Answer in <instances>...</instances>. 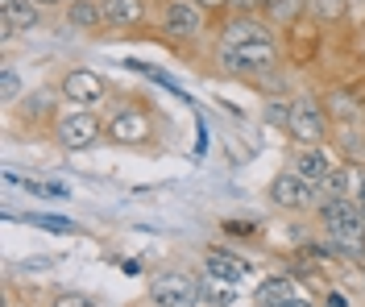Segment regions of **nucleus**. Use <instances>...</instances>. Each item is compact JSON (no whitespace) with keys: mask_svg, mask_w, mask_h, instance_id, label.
Instances as JSON below:
<instances>
[{"mask_svg":"<svg viewBox=\"0 0 365 307\" xmlns=\"http://www.w3.org/2000/svg\"><path fill=\"white\" fill-rule=\"evenodd\" d=\"M216 67L237 79H262L282 67L278 29L262 13H228L216 21Z\"/></svg>","mask_w":365,"mask_h":307,"instance_id":"1","label":"nucleus"},{"mask_svg":"<svg viewBox=\"0 0 365 307\" xmlns=\"http://www.w3.org/2000/svg\"><path fill=\"white\" fill-rule=\"evenodd\" d=\"M158 120L150 113V104L141 95H120L116 104L104 108V142L113 145H129V150H145L154 142Z\"/></svg>","mask_w":365,"mask_h":307,"instance_id":"2","label":"nucleus"},{"mask_svg":"<svg viewBox=\"0 0 365 307\" xmlns=\"http://www.w3.org/2000/svg\"><path fill=\"white\" fill-rule=\"evenodd\" d=\"M291 145H328L332 142V117L316 95H291V120L282 129Z\"/></svg>","mask_w":365,"mask_h":307,"instance_id":"3","label":"nucleus"},{"mask_svg":"<svg viewBox=\"0 0 365 307\" xmlns=\"http://www.w3.org/2000/svg\"><path fill=\"white\" fill-rule=\"evenodd\" d=\"M50 133H54L58 150L83 154L96 142H104V117L96 108H71V113H58V117L50 120Z\"/></svg>","mask_w":365,"mask_h":307,"instance_id":"4","label":"nucleus"},{"mask_svg":"<svg viewBox=\"0 0 365 307\" xmlns=\"http://www.w3.org/2000/svg\"><path fill=\"white\" fill-rule=\"evenodd\" d=\"M145 303L150 307H200L204 303V279L182 274V270H162V274L150 279Z\"/></svg>","mask_w":365,"mask_h":307,"instance_id":"5","label":"nucleus"},{"mask_svg":"<svg viewBox=\"0 0 365 307\" xmlns=\"http://www.w3.org/2000/svg\"><path fill=\"white\" fill-rule=\"evenodd\" d=\"M278 46H282V63H291V67H312L319 54H324V25L312 21V17H299V21L282 25Z\"/></svg>","mask_w":365,"mask_h":307,"instance_id":"6","label":"nucleus"},{"mask_svg":"<svg viewBox=\"0 0 365 307\" xmlns=\"http://www.w3.org/2000/svg\"><path fill=\"white\" fill-rule=\"evenodd\" d=\"M212 13L200 9L195 0H162V33L175 42H200L212 29Z\"/></svg>","mask_w":365,"mask_h":307,"instance_id":"7","label":"nucleus"},{"mask_svg":"<svg viewBox=\"0 0 365 307\" xmlns=\"http://www.w3.org/2000/svg\"><path fill=\"white\" fill-rule=\"evenodd\" d=\"M266 199H270L274 208H282V212H316V204L324 199L319 195L316 183H307L299 170H278L270 179V187H266Z\"/></svg>","mask_w":365,"mask_h":307,"instance_id":"8","label":"nucleus"},{"mask_svg":"<svg viewBox=\"0 0 365 307\" xmlns=\"http://www.w3.org/2000/svg\"><path fill=\"white\" fill-rule=\"evenodd\" d=\"M58 95L75 104V108H104L108 95H113V83L104 75L88 71V67H71L63 79H58Z\"/></svg>","mask_w":365,"mask_h":307,"instance_id":"9","label":"nucleus"},{"mask_svg":"<svg viewBox=\"0 0 365 307\" xmlns=\"http://www.w3.org/2000/svg\"><path fill=\"white\" fill-rule=\"evenodd\" d=\"M344 158H336L328 145H295L291 150V170H299L307 183H316V187H324L328 183V175L341 166Z\"/></svg>","mask_w":365,"mask_h":307,"instance_id":"10","label":"nucleus"},{"mask_svg":"<svg viewBox=\"0 0 365 307\" xmlns=\"http://www.w3.org/2000/svg\"><path fill=\"white\" fill-rule=\"evenodd\" d=\"M250 274V266L237 258V254H228V249H207L204 254V279H216V283H241Z\"/></svg>","mask_w":365,"mask_h":307,"instance_id":"11","label":"nucleus"},{"mask_svg":"<svg viewBox=\"0 0 365 307\" xmlns=\"http://www.w3.org/2000/svg\"><path fill=\"white\" fill-rule=\"evenodd\" d=\"M108 29H141L145 25V0H104Z\"/></svg>","mask_w":365,"mask_h":307,"instance_id":"12","label":"nucleus"},{"mask_svg":"<svg viewBox=\"0 0 365 307\" xmlns=\"http://www.w3.org/2000/svg\"><path fill=\"white\" fill-rule=\"evenodd\" d=\"M67 21L83 33H100L108 29L104 21V0H67Z\"/></svg>","mask_w":365,"mask_h":307,"instance_id":"13","label":"nucleus"},{"mask_svg":"<svg viewBox=\"0 0 365 307\" xmlns=\"http://www.w3.org/2000/svg\"><path fill=\"white\" fill-rule=\"evenodd\" d=\"M0 17H4V25H13L17 33H29L34 25L42 21V9H38V0H0Z\"/></svg>","mask_w":365,"mask_h":307,"instance_id":"14","label":"nucleus"},{"mask_svg":"<svg viewBox=\"0 0 365 307\" xmlns=\"http://www.w3.org/2000/svg\"><path fill=\"white\" fill-rule=\"evenodd\" d=\"M295 291L299 286L291 283L287 274H274V279H262V283H257V295H253V299H257V307H282Z\"/></svg>","mask_w":365,"mask_h":307,"instance_id":"15","label":"nucleus"},{"mask_svg":"<svg viewBox=\"0 0 365 307\" xmlns=\"http://www.w3.org/2000/svg\"><path fill=\"white\" fill-rule=\"evenodd\" d=\"M307 17L312 21H328V25H336L349 17V0H307Z\"/></svg>","mask_w":365,"mask_h":307,"instance_id":"16","label":"nucleus"},{"mask_svg":"<svg viewBox=\"0 0 365 307\" xmlns=\"http://www.w3.org/2000/svg\"><path fill=\"white\" fill-rule=\"evenodd\" d=\"M353 183H357V170H353L349 162H341L332 175H328V183L319 187V195H324V199H332V195H353Z\"/></svg>","mask_w":365,"mask_h":307,"instance_id":"17","label":"nucleus"},{"mask_svg":"<svg viewBox=\"0 0 365 307\" xmlns=\"http://www.w3.org/2000/svg\"><path fill=\"white\" fill-rule=\"evenodd\" d=\"M204 303L207 307H232L237 303V286L232 283H216V279H204Z\"/></svg>","mask_w":365,"mask_h":307,"instance_id":"18","label":"nucleus"},{"mask_svg":"<svg viewBox=\"0 0 365 307\" xmlns=\"http://www.w3.org/2000/svg\"><path fill=\"white\" fill-rule=\"evenodd\" d=\"M0 100H4L9 108L21 100V75L13 71V67H4V71H0Z\"/></svg>","mask_w":365,"mask_h":307,"instance_id":"19","label":"nucleus"},{"mask_svg":"<svg viewBox=\"0 0 365 307\" xmlns=\"http://www.w3.org/2000/svg\"><path fill=\"white\" fill-rule=\"evenodd\" d=\"M34 229H50V233H75V224L71 220H63V216H50V212H29L25 216Z\"/></svg>","mask_w":365,"mask_h":307,"instance_id":"20","label":"nucleus"},{"mask_svg":"<svg viewBox=\"0 0 365 307\" xmlns=\"http://www.w3.org/2000/svg\"><path fill=\"white\" fill-rule=\"evenodd\" d=\"M266 120L278 125V129H287V120H291V100H287V95H282V100H270V104H266Z\"/></svg>","mask_w":365,"mask_h":307,"instance_id":"21","label":"nucleus"},{"mask_svg":"<svg viewBox=\"0 0 365 307\" xmlns=\"http://www.w3.org/2000/svg\"><path fill=\"white\" fill-rule=\"evenodd\" d=\"M46 307H100L96 299H88V295H75V291H67V295H54Z\"/></svg>","mask_w":365,"mask_h":307,"instance_id":"22","label":"nucleus"},{"mask_svg":"<svg viewBox=\"0 0 365 307\" xmlns=\"http://www.w3.org/2000/svg\"><path fill=\"white\" fill-rule=\"evenodd\" d=\"M195 4L212 13V21H220V17H228V0H195Z\"/></svg>","mask_w":365,"mask_h":307,"instance_id":"23","label":"nucleus"},{"mask_svg":"<svg viewBox=\"0 0 365 307\" xmlns=\"http://www.w3.org/2000/svg\"><path fill=\"white\" fill-rule=\"evenodd\" d=\"M344 92L353 95V100H357V108H361V113H365V75H357V79H353V83H349Z\"/></svg>","mask_w":365,"mask_h":307,"instance_id":"24","label":"nucleus"},{"mask_svg":"<svg viewBox=\"0 0 365 307\" xmlns=\"http://www.w3.org/2000/svg\"><path fill=\"white\" fill-rule=\"evenodd\" d=\"M353 199H357V208L365 216V170H357V183H353Z\"/></svg>","mask_w":365,"mask_h":307,"instance_id":"25","label":"nucleus"},{"mask_svg":"<svg viewBox=\"0 0 365 307\" xmlns=\"http://www.w3.org/2000/svg\"><path fill=\"white\" fill-rule=\"evenodd\" d=\"M228 13H257V0H228Z\"/></svg>","mask_w":365,"mask_h":307,"instance_id":"26","label":"nucleus"},{"mask_svg":"<svg viewBox=\"0 0 365 307\" xmlns=\"http://www.w3.org/2000/svg\"><path fill=\"white\" fill-rule=\"evenodd\" d=\"M225 233H232V236H253V229H250V224H225Z\"/></svg>","mask_w":365,"mask_h":307,"instance_id":"27","label":"nucleus"},{"mask_svg":"<svg viewBox=\"0 0 365 307\" xmlns=\"http://www.w3.org/2000/svg\"><path fill=\"white\" fill-rule=\"evenodd\" d=\"M46 191H50V199H67V187L63 183H46Z\"/></svg>","mask_w":365,"mask_h":307,"instance_id":"28","label":"nucleus"},{"mask_svg":"<svg viewBox=\"0 0 365 307\" xmlns=\"http://www.w3.org/2000/svg\"><path fill=\"white\" fill-rule=\"evenodd\" d=\"M282 307H312V299H303V295H299V291H295V295H291V299H287V303H282Z\"/></svg>","mask_w":365,"mask_h":307,"instance_id":"29","label":"nucleus"},{"mask_svg":"<svg viewBox=\"0 0 365 307\" xmlns=\"http://www.w3.org/2000/svg\"><path fill=\"white\" fill-rule=\"evenodd\" d=\"M328 307H344V295H341V291H332V295H328Z\"/></svg>","mask_w":365,"mask_h":307,"instance_id":"30","label":"nucleus"},{"mask_svg":"<svg viewBox=\"0 0 365 307\" xmlns=\"http://www.w3.org/2000/svg\"><path fill=\"white\" fill-rule=\"evenodd\" d=\"M357 266H361V279H365V258H361V261H357Z\"/></svg>","mask_w":365,"mask_h":307,"instance_id":"31","label":"nucleus"}]
</instances>
